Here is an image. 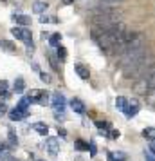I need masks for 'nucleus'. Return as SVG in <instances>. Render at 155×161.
<instances>
[{
    "instance_id": "17",
    "label": "nucleus",
    "mask_w": 155,
    "mask_h": 161,
    "mask_svg": "<svg viewBox=\"0 0 155 161\" xmlns=\"http://www.w3.org/2000/svg\"><path fill=\"white\" fill-rule=\"evenodd\" d=\"M8 145H9V148H15L16 145H18V139H16V134L11 129H9V132H8Z\"/></svg>"
},
{
    "instance_id": "36",
    "label": "nucleus",
    "mask_w": 155,
    "mask_h": 161,
    "mask_svg": "<svg viewBox=\"0 0 155 161\" xmlns=\"http://www.w3.org/2000/svg\"><path fill=\"white\" fill-rule=\"evenodd\" d=\"M2 159H4V154H0V161H2Z\"/></svg>"
},
{
    "instance_id": "35",
    "label": "nucleus",
    "mask_w": 155,
    "mask_h": 161,
    "mask_svg": "<svg viewBox=\"0 0 155 161\" xmlns=\"http://www.w3.org/2000/svg\"><path fill=\"white\" fill-rule=\"evenodd\" d=\"M108 161H116V159H114V158L110 156V154H108Z\"/></svg>"
},
{
    "instance_id": "1",
    "label": "nucleus",
    "mask_w": 155,
    "mask_h": 161,
    "mask_svg": "<svg viewBox=\"0 0 155 161\" xmlns=\"http://www.w3.org/2000/svg\"><path fill=\"white\" fill-rule=\"evenodd\" d=\"M90 22L94 25V29H110L121 24V13L106 8H99L90 16Z\"/></svg>"
},
{
    "instance_id": "19",
    "label": "nucleus",
    "mask_w": 155,
    "mask_h": 161,
    "mask_svg": "<svg viewBox=\"0 0 155 161\" xmlns=\"http://www.w3.org/2000/svg\"><path fill=\"white\" fill-rule=\"evenodd\" d=\"M8 87H9V83H8V81H6V80H0V96H2L4 100H8V98H9Z\"/></svg>"
},
{
    "instance_id": "30",
    "label": "nucleus",
    "mask_w": 155,
    "mask_h": 161,
    "mask_svg": "<svg viewBox=\"0 0 155 161\" xmlns=\"http://www.w3.org/2000/svg\"><path fill=\"white\" fill-rule=\"evenodd\" d=\"M40 78H42V81H45V83H51V76L45 73H40Z\"/></svg>"
},
{
    "instance_id": "28",
    "label": "nucleus",
    "mask_w": 155,
    "mask_h": 161,
    "mask_svg": "<svg viewBox=\"0 0 155 161\" xmlns=\"http://www.w3.org/2000/svg\"><path fill=\"white\" fill-rule=\"evenodd\" d=\"M89 150H90V156L94 158V156H96V152H97V148H96V143H94V141H90V143H89Z\"/></svg>"
},
{
    "instance_id": "13",
    "label": "nucleus",
    "mask_w": 155,
    "mask_h": 161,
    "mask_svg": "<svg viewBox=\"0 0 155 161\" xmlns=\"http://www.w3.org/2000/svg\"><path fill=\"white\" fill-rule=\"evenodd\" d=\"M0 49L13 54V53H16V45L13 44V42H9V40H2V42H0Z\"/></svg>"
},
{
    "instance_id": "9",
    "label": "nucleus",
    "mask_w": 155,
    "mask_h": 161,
    "mask_svg": "<svg viewBox=\"0 0 155 161\" xmlns=\"http://www.w3.org/2000/svg\"><path fill=\"white\" fill-rule=\"evenodd\" d=\"M70 109L76 112V114H85V103L81 102V100H78V98H74V100H70Z\"/></svg>"
},
{
    "instance_id": "10",
    "label": "nucleus",
    "mask_w": 155,
    "mask_h": 161,
    "mask_svg": "<svg viewBox=\"0 0 155 161\" xmlns=\"http://www.w3.org/2000/svg\"><path fill=\"white\" fill-rule=\"evenodd\" d=\"M74 71L78 73V76H80L81 80H89L90 73H89V67L87 65H83V64H76V65H74Z\"/></svg>"
},
{
    "instance_id": "15",
    "label": "nucleus",
    "mask_w": 155,
    "mask_h": 161,
    "mask_svg": "<svg viewBox=\"0 0 155 161\" xmlns=\"http://www.w3.org/2000/svg\"><path fill=\"white\" fill-rule=\"evenodd\" d=\"M116 107H117L121 112H125L126 107H128V100L123 98V96H117V98H116Z\"/></svg>"
},
{
    "instance_id": "29",
    "label": "nucleus",
    "mask_w": 155,
    "mask_h": 161,
    "mask_svg": "<svg viewBox=\"0 0 155 161\" xmlns=\"http://www.w3.org/2000/svg\"><path fill=\"white\" fill-rule=\"evenodd\" d=\"M155 89V71L150 74V91H153Z\"/></svg>"
},
{
    "instance_id": "33",
    "label": "nucleus",
    "mask_w": 155,
    "mask_h": 161,
    "mask_svg": "<svg viewBox=\"0 0 155 161\" xmlns=\"http://www.w3.org/2000/svg\"><path fill=\"white\" fill-rule=\"evenodd\" d=\"M2 161H16L15 158H13V156H11V154H6V156H4V159Z\"/></svg>"
},
{
    "instance_id": "12",
    "label": "nucleus",
    "mask_w": 155,
    "mask_h": 161,
    "mask_svg": "<svg viewBox=\"0 0 155 161\" xmlns=\"http://www.w3.org/2000/svg\"><path fill=\"white\" fill-rule=\"evenodd\" d=\"M137 112H139V103L137 102H128V107H126V110H125V116L126 118H133Z\"/></svg>"
},
{
    "instance_id": "3",
    "label": "nucleus",
    "mask_w": 155,
    "mask_h": 161,
    "mask_svg": "<svg viewBox=\"0 0 155 161\" xmlns=\"http://www.w3.org/2000/svg\"><path fill=\"white\" fill-rule=\"evenodd\" d=\"M52 109H54V118L56 119H63V110H65V96L61 92H54L52 94Z\"/></svg>"
},
{
    "instance_id": "4",
    "label": "nucleus",
    "mask_w": 155,
    "mask_h": 161,
    "mask_svg": "<svg viewBox=\"0 0 155 161\" xmlns=\"http://www.w3.org/2000/svg\"><path fill=\"white\" fill-rule=\"evenodd\" d=\"M27 98H29L31 103H38V105H47L49 103V92L42 91V89H31Z\"/></svg>"
},
{
    "instance_id": "20",
    "label": "nucleus",
    "mask_w": 155,
    "mask_h": 161,
    "mask_svg": "<svg viewBox=\"0 0 155 161\" xmlns=\"http://www.w3.org/2000/svg\"><path fill=\"white\" fill-rule=\"evenodd\" d=\"M23 89H25V81H23V78H16L15 80V87H13V91L15 92H23Z\"/></svg>"
},
{
    "instance_id": "11",
    "label": "nucleus",
    "mask_w": 155,
    "mask_h": 161,
    "mask_svg": "<svg viewBox=\"0 0 155 161\" xmlns=\"http://www.w3.org/2000/svg\"><path fill=\"white\" fill-rule=\"evenodd\" d=\"M45 9H47V2H45V0H34V2H33V11H34V15H44Z\"/></svg>"
},
{
    "instance_id": "31",
    "label": "nucleus",
    "mask_w": 155,
    "mask_h": 161,
    "mask_svg": "<svg viewBox=\"0 0 155 161\" xmlns=\"http://www.w3.org/2000/svg\"><path fill=\"white\" fill-rule=\"evenodd\" d=\"M51 20H52V22H56V18H49V16H45V15H42V16H40V22H42V24H45V22H51Z\"/></svg>"
},
{
    "instance_id": "37",
    "label": "nucleus",
    "mask_w": 155,
    "mask_h": 161,
    "mask_svg": "<svg viewBox=\"0 0 155 161\" xmlns=\"http://www.w3.org/2000/svg\"><path fill=\"white\" fill-rule=\"evenodd\" d=\"M38 161H42V159H38Z\"/></svg>"
},
{
    "instance_id": "8",
    "label": "nucleus",
    "mask_w": 155,
    "mask_h": 161,
    "mask_svg": "<svg viewBox=\"0 0 155 161\" xmlns=\"http://www.w3.org/2000/svg\"><path fill=\"white\" fill-rule=\"evenodd\" d=\"M27 114H29V112H25V110L15 107V109L9 110V119H11V121H20V119H23Z\"/></svg>"
},
{
    "instance_id": "32",
    "label": "nucleus",
    "mask_w": 155,
    "mask_h": 161,
    "mask_svg": "<svg viewBox=\"0 0 155 161\" xmlns=\"http://www.w3.org/2000/svg\"><path fill=\"white\" fill-rule=\"evenodd\" d=\"M6 110H8V107H6V103H4V102H0V116H2V114H4Z\"/></svg>"
},
{
    "instance_id": "26",
    "label": "nucleus",
    "mask_w": 155,
    "mask_h": 161,
    "mask_svg": "<svg viewBox=\"0 0 155 161\" xmlns=\"http://www.w3.org/2000/svg\"><path fill=\"white\" fill-rule=\"evenodd\" d=\"M49 62H51V65L54 71H58V62H56V56L54 54H49Z\"/></svg>"
},
{
    "instance_id": "6",
    "label": "nucleus",
    "mask_w": 155,
    "mask_h": 161,
    "mask_svg": "<svg viewBox=\"0 0 155 161\" xmlns=\"http://www.w3.org/2000/svg\"><path fill=\"white\" fill-rule=\"evenodd\" d=\"M45 148H47V152L51 154V156H56V154L59 152V141L56 138H47Z\"/></svg>"
},
{
    "instance_id": "5",
    "label": "nucleus",
    "mask_w": 155,
    "mask_h": 161,
    "mask_svg": "<svg viewBox=\"0 0 155 161\" xmlns=\"http://www.w3.org/2000/svg\"><path fill=\"white\" fill-rule=\"evenodd\" d=\"M133 92L139 94V96H146L150 92V74L142 76L139 80H135V83H133Z\"/></svg>"
},
{
    "instance_id": "18",
    "label": "nucleus",
    "mask_w": 155,
    "mask_h": 161,
    "mask_svg": "<svg viewBox=\"0 0 155 161\" xmlns=\"http://www.w3.org/2000/svg\"><path fill=\"white\" fill-rule=\"evenodd\" d=\"M142 138L150 139V141H155V127H146L142 130Z\"/></svg>"
},
{
    "instance_id": "2",
    "label": "nucleus",
    "mask_w": 155,
    "mask_h": 161,
    "mask_svg": "<svg viewBox=\"0 0 155 161\" xmlns=\"http://www.w3.org/2000/svg\"><path fill=\"white\" fill-rule=\"evenodd\" d=\"M11 35H13L16 40H22L23 44L27 45V53L34 51L33 36H31V29H27V27H13V29H11Z\"/></svg>"
},
{
    "instance_id": "27",
    "label": "nucleus",
    "mask_w": 155,
    "mask_h": 161,
    "mask_svg": "<svg viewBox=\"0 0 155 161\" xmlns=\"http://www.w3.org/2000/svg\"><path fill=\"white\" fill-rule=\"evenodd\" d=\"M106 136H108L110 139H117V138H119V130H116V129H110V132H108Z\"/></svg>"
},
{
    "instance_id": "34",
    "label": "nucleus",
    "mask_w": 155,
    "mask_h": 161,
    "mask_svg": "<svg viewBox=\"0 0 155 161\" xmlns=\"http://www.w3.org/2000/svg\"><path fill=\"white\" fill-rule=\"evenodd\" d=\"M146 161H155V158L152 156V152H146Z\"/></svg>"
},
{
    "instance_id": "21",
    "label": "nucleus",
    "mask_w": 155,
    "mask_h": 161,
    "mask_svg": "<svg viewBox=\"0 0 155 161\" xmlns=\"http://www.w3.org/2000/svg\"><path fill=\"white\" fill-rule=\"evenodd\" d=\"M96 127H97L101 132H105V134H108V132H110V129H112L108 121H96Z\"/></svg>"
},
{
    "instance_id": "25",
    "label": "nucleus",
    "mask_w": 155,
    "mask_h": 161,
    "mask_svg": "<svg viewBox=\"0 0 155 161\" xmlns=\"http://www.w3.org/2000/svg\"><path fill=\"white\" fill-rule=\"evenodd\" d=\"M76 148H78V150H89V143H85V141H81V139H78V141H76Z\"/></svg>"
},
{
    "instance_id": "23",
    "label": "nucleus",
    "mask_w": 155,
    "mask_h": 161,
    "mask_svg": "<svg viewBox=\"0 0 155 161\" xmlns=\"http://www.w3.org/2000/svg\"><path fill=\"white\" fill-rule=\"evenodd\" d=\"M56 56H58V58L61 60V62H65V60H67V49L59 45V47H58V53H56Z\"/></svg>"
},
{
    "instance_id": "14",
    "label": "nucleus",
    "mask_w": 155,
    "mask_h": 161,
    "mask_svg": "<svg viewBox=\"0 0 155 161\" xmlns=\"http://www.w3.org/2000/svg\"><path fill=\"white\" fill-rule=\"evenodd\" d=\"M33 129H34L40 136H47V132H49V127H47L44 121H36V123L33 125Z\"/></svg>"
},
{
    "instance_id": "7",
    "label": "nucleus",
    "mask_w": 155,
    "mask_h": 161,
    "mask_svg": "<svg viewBox=\"0 0 155 161\" xmlns=\"http://www.w3.org/2000/svg\"><path fill=\"white\" fill-rule=\"evenodd\" d=\"M13 18V22L18 24V25H22V27H27V25H31V18L27 15H22V13H15V15L11 16Z\"/></svg>"
},
{
    "instance_id": "24",
    "label": "nucleus",
    "mask_w": 155,
    "mask_h": 161,
    "mask_svg": "<svg viewBox=\"0 0 155 161\" xmlns=\"http://www.w3.org/2000/svg\"><path fill=\"white\" fill-rule=\"evenodd\" d=\"M108 154H110V156H112L116 161H125V159H126V156H125L123 152H108Z\"/></svg>"
},
{
    "instance_id": "16",
    "label": "nucleus",
    "mask_w": 155,
    "mask_h": 161,
    "mask_svg": "<svg viewBox=\"0 0 155 161\" xmlns=\"http://www.w3.org/2000/svg\"><path fill=\"white\" fill-rule=\"evenodd\" d=\"M59 42H61V35L59 33H52L49 36V45L51 47H59Z\"/></svg>"
},
{
    "instance_id": "22",
    "label": "nucleus",
    "mask_w": 155,
    "mask_h": 161,
    "mask_svg": "<svg viewBox=\"0 0 155 161\" xmlns=\"http://www.w3.org/2000/svg\"><path fill=\"white\" fill-rule=\"evenodd\" d=\"M29 98H27V96H25V98H22V100H20V102H18V105H16V107H18V109H22V110H25V112H29Z\"/></svg>"
}]
</instances>
